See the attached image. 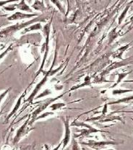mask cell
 Instances as JSON below:
<instances>
[{
	"instance_id": "6da1fadb",
	"label": "cell",
	"mask_w": 133,
	"mask_h": 150,
	"mask_svg": "<svg viewBox=\"0 0 133 150\" xmlns=\"http://www.w3.org/2000/svg\"><path fill=\"white\" fill-rule=\"evenodd\" d=\"M51 20L50 21V23H46L43 28V33L45 34V43L43 44L42 51L44 50V51H43L44 54H43V60H42L41 64V67L40 68H39L38 71L37 72L36 75V77L40 73L43 72V66H44L45 63H46V59H47L48 57V51H49V35H50V32H51Z\"/></svg>"
},
{
	"instance_id": "7a4b0ae2",
	"label": "cell",
	"mask_w": 133,
	"mask_h": 150,
	"mask_svg": "<svg viewBox=\"0 0 133 150\" xmlns=\"http://www.w3.org/2000/svg\"><path fill=\"white\" fill-rule=\"evenodd\" d=\"M64 94H65V93H64ZM64 94H62V95H59V96L56 97L55 98H48V99L46 100H45L43 103H41V104L39 105V107L38 108L36 109V110L32 112V114H31V118L30 119L29 123H28L29 126H32V125L33 124V123L36 122L35 121L36 118L37 117H38V115H40V114H41V112H43V110H46V109L48 107H49V106L51 105V104H53V103L55 102L56 100H57L59 98H62V97L64 95Z\"/></svg>"
},
{
	"instance_id": "3957f363",
	"label": "cell",
	"mask_w": 133,
	"mask_h": 150,
	"mask_svg": "<svg viewBox=\"0 0 133 150\" xmlns=\"http://www.w3.org/2000/svg\"><path fill=\"white\" fill-rule=\"evenodd\" d=\"M72 126H81V127H84L85 129H81V130L79 131L80 134L75 136L74 138H80V137H88L90 134H93V133H99V132H104V133H109L108 131H103L101 129H95V128L93 127V126H90L89 124H87V123H84V122H76L75 121L74 123H72Z\"/></svg>"
},
{
	"instance_id": "277c9868",
	"label": "cell",
	"mask_w": 133,
	"mask_h": 150,
	"mask_svg": "<svg viewBox=\"0 0 133 150\" xmlns=\"http://www.w3.org/2000/svg\"><path fill=\"white\" fill-rule=\"evenodd\" d=\"M122 142H117L114 141H95V140H89L88 142H80L81 144L85 145L88 146L91 149L94 150H101L104 149L106 146H110V145H118L122 144Z\"/></svg>"
},
{
	"instance_id": "5b68a950",
	"label": "cell",
	"mask_w": 133,
	"mask_h": 150,
	"mask_svg": "<svg viewBox=\"0 0 133 150\" xmlns=\"http://www.w3.org/2000/svg\"><path fill=\"white\" fill-rule=\"evenodd\" d=\"M54 62H55V57H54V62H53L52 66H51V69H50L48 71H46V72L43 71V73H44V76H43V79H42L41 80L40 82H39L38 83L36 84V86L35 87L34 90H33L32 93H31V95H29V97L28 98V99L26 100V102L30 103H33V100L35 99V98L36 97L37 94H38L39 91H40V90L42 88V87H43V85H44V84L46 83V82L48 81V76H51V69H52L53 66H54Z\"/></svg>"
},
{
	"instance_id": "8992f818",
	"label": "cell",
	"mask_w": 133,
	"mask_h": 150,
	"mask_svg": "<svg viewBox=\"0 0 133 150\" xmlns=\"http://www.w3.org/2000/svg\"><path fill=\"white\" fill-rule=\"evenodd\" d=\"M30 121V118H28L26 120V122L20 126V128L17 131L16 134L14 137L13 141H12V144L13 145H16L17 144L19 143V142L23 137H26L28 134H29L31 131H33L34 129V128H32L31 126H30L28 125Z\"/></svg>"
},
{
	"instance_id": "52a82bcc",
	"label": "cell",
	"mask_w": 133,
	"mask_h": 150,
	"mask_svg": "<svg viewBox=\"0 0 133 150\" xmlns=\"http://www.w3.org/2000/svg\"><path fill=\"white\" fill-rule=\"evenodd\" d=\"M64 126H65V135L62 141V149H65L70 144L71 141V130H70V117H62Z\"/></svg>"
},
{
	"instance_id": "ba28073f",
	"label": "cell",
	"mask_w": 133,
	"mask_h": 150,
	"mask_svg": "<svg viewBox=\"0 0 133 150\" xmlns=\"http://www.w3.org/2000/svg\"><path fill=\"white\" fill-rule=\"evenodd\" d=\"M38 14L36 13H33V14H27V13H23L21 12H16L12 15H10L9 18H7V20L10 21H15V20H23V19L26 18H31L33 17L38 16Z\"/></svg>"
},
{
	"instance_id": "9c48e42d",
	"label": "cell",
	"mask_w": 133,
	"mask_h": 150,
	"mask_svg": "<svg viewBox=\"0 0 133 150\" xmlns=\"http://www.w3.org/2000/svg\"><path fill=\"white\" fill-rule=\"evenodd\" d=\"M26 94V90H25V91L23 92V93L22 94V95L19 97V98H18V100H17L16 103H15V106H14L13 109H12V110H11V112L8 114V115H7V118H5V121H4L5 122H4V123H7V122H8L9 120H10V118H12V117L13 116V115H15V113H16L17 111H18V109H19V108L20 107V105H21L22 100H23V98H24V97H25Z\"/></svg>"
},
{
	"instance_id": "30bf717a",
	"label": "cell",
	"mask_w": 133,
	"mask_h": 150,
	"mask_svg": "<svg viewBox=\"0 0 133 150\" xmlns=\"http://www.w3.org/2000/svg\"><path fill=\"white\" fill-rule=\"evenodd\" d=\"M16 8L20 9V10L21 11L31 12V13L32 12L33 13L32 9L30 7V6H28L27 4H26V2L24 1V0H23V1H20V2L18 3V4H16Z\"/></svg>"
},
{
	"instance_id": "8fae6325",
	"label": "cell",
	"mask_w": 133,
	"mask_h": 150,
	"mask_svg": "<svg viewBox=\"0 0 133 150\" xmlns=\"http://www.w3.org/2000/svg\"><path fill=\"white\" fill-rule=\"evenodd\" d=\"M132 101H133V95H130L129 97H126V98H122V99L117 100L114 101V102H111L109 103H108L107 105H113V104H122V103H130Z\"/></svg>"
},
{
	"instance_id": "7c38bea8",
	"label": "cell",
	"mask_w": 133,
	"mask_h": 150,
	"mask_svg": "<svg viewBox=\"0 0 133 150\" xmlns=\"http://www.w3.org/2000/svg\"><path fill=\"white\" fill-rule=\"evenodd\" d=\"M131 45V43H129V44L127 45H125V46H122L121 48H119L118 50H117V51H116L115 54H114V57L116 58V59H122V55L124 54V52L125 51H126L127 49L128 48V47Z\"/></svg>"
},
{
	"instance_id": "4fadbf2b",
	"label": "cell",
	"mask_w": 133,
	"mask_h": 150,
	"mask_svg": "<svg viewBox=\"0 0 133 150\" xmlns=\"http://www.w3.org/2000/svg\"><path fill=\"white\" fill-rule=\"evenodd\" d=\"M62 150H81V148L78 142H77L76 139L73 138L71 142V144H70V146H67L65 149Z\"/></svg>"
},
{
	"instance_id": "5bb4252c",
	"label": "cell",
	"mask_w": 133,
	"mask_h": 150,
	"mask_svg": "<svg viewBox=\"0 0 133 150\" xmlns=\"http://www.w3.org/2000/svg\"><path fill=\"white\" fill-rule=\"evenodd\" d=\"M41 29H43V27H42L41 23H36V24L33 25H31L29 26V27L25 28V30H23V32L22 33L24 34V33H26L31 32V31L36 30H41Z\"/></svg>"
},
{
	"instance_id": "9a60e30c",
	"label": "cell",
	"mask_w": 133,
	"mask_h": 150,
	"mask_svg": "<svg viewBox=\"0 0 133 150\" xmlns=\"http://www.w3.org/2000/svg\"><path fill=\"white\" fill-rule=\"evenodd\" d=\"M131 71H127V72H124V73H119V74H118V79H117V82H115V84H114L112 86V87H110V88H114L115 87H117V85H118L119 84L121 83L122 82V80L124 79L125 77H126L127 76L128 74H130Z\"/></svg>"
},
{
	"instance_id": "2e32d148",
	"label": "cell",
	"mask_w": 133,
	"mask_h": 150,
	"mask_svg": "<svg viewBox=\"0 0 133 150\" xmlns=\"http://www.w3.org/2000/svg\"><path fill=\"white\" fill-rule=\"evenodd\" d=\"M90 84V78L89 76H87L85 78V81H84L83 83L79 84V85L74 86V87H73L71 89H70V91H74V90H77V89L81 88V87H86V86H89Z\"/></svg>"
},
{
	"instance_id": "e0dca14e",
	"label": "cell",
	"mask_w": 133,
	"mask_h": 150,
	"mask_svg": "<svg viewBox=\"0 0 133 150\" xmlns=\"http://www.w3.org/2000/svg\"><path fill=\"white\" fill-rule=\"evenodd\" d=\"M32 7L36 10L38 11H41L43 12L45 10V7L44 4H43V1H35L33 4Z\"/></svg>"
},
{
	"instance_id": "ac0fdd59",
	"label": "cell",
	"mask_w": 133,
	"mask_h": 150,
	"mask_svg": "<svg viewBox=\"0 0 133 150\" xmlns=\"http://www.w3.org/2000/svg\"><path fill=\"white\" fill-rule=\"evenodd\" d=\"M66 104L63 103H54L49 106V108L51 109V111H54V110H59V109L65 107Z\"/></svg>"
},
{
	"instance_id": "d6986e66",
	"label": "cell",
	"mask_w": 133,
	"mask_h": 150,
	"mask_svg": "<svg viewBox=\"0 0 133 150\" xmlns=\"http://www.w3.org/2000/svg\"><path fill=\"white\" fill-rule=\"evenodd\" d=\"M129 7H130V4H128V5H127V7H125V9H124L123 12H122V14L120 15V16L118 18V23L119 25H121L122 23V21L124 20V18L126 17V15L127 13V11L129 10Z\"/></svg>"
},
{
	"instance_id": "ffe728a7",
	"label": "cell",
	"mask_w": 133,
	"mask_h": 150,
	"mask_svg": "<svg viewBox=\"0 0 133 150\" xmlns=\"http://www.w3.org/2000/svg\"><path fill=\"white\" fill-rule=\"evenodd\" d=\"M55 115V112H53V111H52V112L50 111V112H43V113L40 114V115H39L36 118V121H38V120L42 119V118H46V117L50 116V115Z\"/></svg>"
},
{
	"instance_id": "44dd1931",
	"label": "cell",
	"mask_w": 133,
	"mask_h": 150,
	"mask_svg": "<svg viewBox=\"0 0 133 150\" xmlns=\"http://www.w3.org/2000/svg\"><path fill=\"white\" fill-rule=\"evenodd\" d=\"M130 92H133V90H130V89H129V90H122V89H119V90H113L112 94L113 95H118L126 93H130Z\"/></svg>"
},
{
	"instance_id": "7402d4cb",
	"label": "cell",
	"mask_w": 133,
	"mask_h": 150,
	"mask_svg": "<svg viewBox=\"0 0 133 150\" xmlns=\"http://www.w3.org/2000/svg\"><path fill=\"white\" fill-rule=\"evenodd\" d=\"M11 89H12V88H11V87H10V88H7V90H5L4 92H2V93L0 94V104H1V101L3 100V99H4V98H5L6 95H7V94H8V93H10Z\"/></svg>"
},
{
	"instance_id": "603a6c76",
	"label": "cell",
	"mask_w": 133,
	"mask_h": 150,
	"mask_svg": "<svg viewBox=\"0 0 133 150\" xmlns=\"http://www.w3.org/2000/svg\"><path fill=\"white\" fill-rule=\"evenodd\" d=\"M3 9L4 10H6L7 12H12V11H15V9H16V4H13V5H8V6H4L3 7Z\"/></svg>"
},
{
	"instance_id": "cb8c5ba5",
	"label": "cell",
	"mask_w": 133,
	"mask_h": 150,
	"mask_svg": "<svg viewBox=\"0 0 133 150\" xmlns=\"http://www.w3.org/2000/svg\"><path fill=\"white\" fill-rule=\"evenodd\" d=\"M12 49V44L10 45V46H9L8 48H7V49H6L5 51H4V52L1 53V54H0V60H1V59H2L3 58H4V56H5L6 55H7V54H8V53L10 52V51Z\"/></svg>"
},
{
	"instance_id": "d4e9b609",
	"label": "cell",
	"mask_w": 133,
	"mask_h": 150,
	"mask_svg": "<svg viewBox=\"0 0 133 150\" xmlns=\"http://www.w3.org/2000/svg\"><path fill=\"white\" fill-rule=\"evenodd\" d=\"M49 94H51V90H49V89H46V90H45V91L43 92V93L40 94V95H38V96H36V99H38V98H43V97L46 96V95H49Z\"/></svg>"
},
{
	"instance_id": "484cf974",
	"label": "cell",
	"mask_w": 133,
	"mask_h": 150,
	"mask_svg": "<svg viewBox=\"0 0 133 150\" xmlns=\"http://www.w3.org/2000/svg\"><path fill=\"white\" fill-rule=\"evenodd\" d=\"M51 2L54 3V4H56V5H57V7L61 11V12H62V13L65 14V9H64L63 7H62V4H61V2H59V1H51Z\"/></svg>"
},
{
	"instance_id": "4316f807",
	"label": "cell",
	"mask_w": 133,
	"mask_h": 150,
	"mask_svg": "<svg viewBox=\"0 0 133 150\" xmlns=\"http://www.w3.org/2000/svg\"><path fill=\"white\" fill-rule=\"evenodd\" d=\"M61 146H62V142H60V143L59 144L57 145V146H56L55 148H54V149H50V148H49V146H48L47 144H45L44 145V150H59V148L61 147Z\"/></svg>"
},
{
	"instance_id": "83f0119b",
	"label": "cell",
	"mask_w": 133,
	"mask_h": 150,
	"mask_svg": "<svg viewBox=\"0 0 133 150\" xmlns=\"http://www.w3.org/2000/svg\"><path fill=\"white\" fill-rule=\"evenodd\" d=\"M14 2V1H0V7H4L5 4H10V3Z\"/></svg>"
},
{
	"instance_id": "f1b7e54d",
	"label": "cell",
	"mask_w": 133,
	"mask_h": 150,
	"mask_svg": "<svg viewBox=\"0 0 133 150\" xmlns=\"http://www.w3.org/2000/svg\"><path fill=\"white\" fill-rule=\"evenodd\" d=\"M107 104H105L104 106V108H103V110L101 111V113H102V115H105V114L107 112Z\"/></svg>"
},
{
	"instance_id": "f546056e",
	"label": "cell",
	"mask_w": 133,
	"mask_h": 150,
	"mask_svg": "<svg viewBox=\"0 0 133 150\" xmlns=\"http://www.w3.org/2000/svg\"><path fill=\"white\" fill-rule=\"evenodd\" d=\"M114 112H129V113H133V111H129V110H128V111H124V110H122V111H116Z\"/></svg>"
},
{
	"instance_id": "4dcf8cb0",
	"label": "cell",
	"mask_w": 133,
	"mask_h": 150,
	"mask_svg": "<svg viewBox=\"0 0 133 150\" xmlns=\"http://www.w3.org/2000/svg\"><path fill=\"white\" fill-rule=\"evenodd\" d=\"M124 82H133V79H132V80H127V81H124Z\"/></svg>"
},
{
	"instance_id": "1f68e13d",
	"label": "cell",
	"mask_w": 133,
	"mask_h": 150,
	"mask_svg": "<svg viewBox=\"0 0 133 150\" xmlns=\"http://www.w3.org/2000/svg\"><path fill=\"white\" fill-rule=\"evenodd\" d=\"M130 20H131V21H132V23H133V16L132 17V18H130Z\"/></svg>"
},
{
	"instance_id": "d6a6232c",
	"label": "cell",
	"mask_w": 133,
	"mask_h": 150,
	"mask_svg": "<svg viewBox=\"0 0 133 150\" xmlns=\"http://www.w3.org/2000/svg\"><path fill=\"white\" fill-rule=\"evenodd\" d=\"M106 150H115V149H106Z\"/></svg>"
},
{
	"instance_id": "836d02e7",
	"label": "cell",
	"mask_w": 133,
	"mask_h": 150,
	"mask_svg": "<svg viewBox=\"0 0 133 150\" xmlns=\"http://www.w3.org/2000/svg\"><path fill=\"white\" fill-rule=\"evenodd\" d=\"M84 150H89V149H84Z\"/></svg>"
},
{
	"instance_id": "e575fe53",
	"label": "cell",
	"mask_w": 133,
	"mask_h": 150,
	"mask_svg": "<svg viewBox=\"0 0 133 150\" xmlns=\"http://www.w3.org/2000/svg\"></svg>"
}]
</instances>
